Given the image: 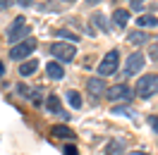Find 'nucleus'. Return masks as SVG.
Returning <instances> with one entry per match:
<instances>
[{
  "label": "nucleus",
  "mask_w": 158,
  "mask_h": 155,
  "mask_svg": "<svg viewBox=\"0 0 158 155\" xmlns=\"http://www.w3.org/2000/svg\"><path fill=\"white\" fill-rule=\"evenodd\" d=\"M156 93H158V74H146V77L137 79V88H134L137 98H151Z\"/></svg>",
  "instance_id": "nucleus-1"
},
{
  "label": "nucleus",
  "mask_w": 158,
  "mask_h": 155,
  "mask_svg": "<svg viewBox=\"0 0 158 155\" xmlns=\"http://www.w3.org/2000/svg\"><path fill=\"white\" fill-rule=\"evenodd\" d=\"M29 31H31V26L27 24V17H17V19H12V24L7 26V41L10 43H22V38L24 36H29Z\"/></svg>",
  "instance_id": "nucleus-2"
},
{
  "label": "nucleus",
  "mask_w": 158,
  "mask_h": 155,
  "mask_svg": "<svg viewBox=\"0 0 158 155\" xmlns=\"http://www.w3.org/2000/svg\"><path fill=\"white\" fill-rule=\"evenodd\" d=\"M50 55L55 60H60V62H72L74 60V55H77V48L72 46V43H53L50 46Z\"/></svg>",
  "instance_id": "nucleus-3"
},
{
  "label": "nucleus",
  "mask_w": 158,
  "mask_h": 155,
  "mask_svg": "<svg viewBox=\"0 0 158 155\" xmlns=\"http://www.w3.org/2000/svg\"><path fill=\"white\" fill-rule=\"evenodd\" d=\"M118 65H120V50H110L108 55L98 62V74L101 77H108L113 72H118Z\"/></svg>",
  "instance_id": "nucleus-4"
},
{
  "label": "nucleus",
  "mask_w": 158,
  "mask_h": 155,
  "mask_svg": "<svg viewBox=\"0 0 158 155\" xmlns=\"http://www.w3.org/2000/svg\"><path fill=\"white\" fill-rule=\"evenodd\" d=\"M106 96H108V100H113V103H129L132 96H134V91H132L127 84H118V86L108 88Z\"/></svg>",
  "instance_id": "nucleus-5"
},
{
  "label": "nucleus",
  "mask_w": 158,
  "mask_h": 155,
  "mask_svg": "<svg viewBox=\"0 0 158 155\" xmlns=\"http://www.w3.org/2000/svg\"><path fill=\"white\" fill-rule=\"evenodd\" d=\"M36 50V41L34 38H24L22 43H17V46H12V50H10V58L12 60H27Z\"/></svg>",
  "instance_id": "nucleus-6"
},
{
  "label": "nucleus",
  "mask_w": 158,
  "mask_h": 155,
  "mask_svg": "<svg viewBox=\"0 0 158 155\" xmlns=\"http://www.w3.org/2000/svg\"><path fill=\"white\" fill-rule=\"evenodd\" d=\"M144 65H146V58H144L141 53H132L127 58V62H125V74H127V77H134L137 72L144 69Z\"/></svg>",
  "instance_id": "nucleus-7"
},
{
  "label": "nucleus",
  "mask_w": 158,
  "mask_h": 155,
  "mask_svg": "<svg viewBox=\"0 0 158 155\" xmlns=\"http://www.w3.org/2000/svg\"><path fill=\"white\" fill-rule=\"evenodd\" d=\"M86 88H89V93L94 98H101L106 91H108V88H106V81L98 79V77H96V79H89V81H86Z\"/></svg>",
  "instance_id": "nucleus-8"
},
{
  "label": "nucleus",
  "mask_w": 158,
  "mask_h": 155,
  "mask_svg": "<svg viewBox=\"0 0 158 155\" xmlns=\"http://www.w3.org/2000/svg\"><path fill=\"white\" fill-rule=\"evenodd\" d=\"M46 107H48L50 112H55L60 119H65V122L69 119V115L65 112V110H62V107H60V98H58V96H50L48 100H46Z\"/></svg>",
  "instance_id": "nucleus-9"
},
{
  "label": "nucleus",
  "mask_w": 158,
  "mask_h": 155,
  "mask_svg": "<svg viewBox=\"0 0 158 155\" xmlns=\"http://www.w3.org/2000/svg\"><path fill=\"white\" fill-rule=\"evenodd\" d=\"M46 74H48L50 79L60 81V79H65V69H62L60 62H48V65H46Z\"/></svg>",
  "instance_id": "nucleus-10"
},
{
  "label": "nucleus",
  "mask_w": 158,
  "mask_h": 155,
  "mask_svg": "<svg viewBox=\"0 0 158 155\" xmlns=\"http://www.w3.org/2000/svg\"><path fill=\"white\" fill-rule=\"evenodd\" d=\"M129 22V12L127 10H115L113 12V24H115V29H125Z\"/></svg>",
  "instance_id": "nucleus-11"
},
{
  "label": "nucleus",
  "mask_w": 158,
  "mask_h": 155,
  "mask_svg": "<svg viewBox=\"0 0 158 155\" xmlns=\"http://www.w3.org/2000/svg\"><path fill=\"white\" fill-rule=\"evenodd\" d=\"M137 26L139 29H153V26H158L156 14H141V17H137Z\"/></svg>",
  "instance_id": "nucleus-12"
},
{
  "label": "nucleus",
  "mask_w": 158,
  "mask_h": 155,
  "mask_svg": "<svg viewBox=\"0 0 158 155\" xmlns=\"http://www.w3.org/2000/svg\"><path fill=\"white\" fill-rule=\"evenodd\" d=\"M36 69H39V60H27V62L19 65V74L22 77H29V74H34Z\"/></svg>",
  "instance_id": "nucleus-13"
},
{
  "label": "nucleus",
  "mask_w": 158,
  "mask_h": 155,
  "mask_svg": "<svg viewBox=\"0 0 158 155\" xmlns=\"http://www.w3.org/2000/svg\"><path fill=\"white\" fill-rule=\"evenodd\" d=\"M50 134L53 136H58V138H74V131H72V129H67V126H53V129H50Z\"/></svg>",
  "instance_id": "nucleus-14"
},
{
  "label": "nucleus",
  "mask_w": 158,
  "mask_h": 155,
  "mask_svg": "<svg viewBox=\"0 0 158 155\" xmlns=\"http://www.w3.org/2000/svg\"><path fill=\"white\" fill-rule=\"evenodd\" d=\"M127 41H129V43H134V46H141V43H146V41H148V34H144L141 29L132 31V34L127 36Z\"/></svg>",
  "instance_id": "nucleus-15"
},
{
  "label": "nucleus",
  "mask_w": 158,
  "mask_h": 155,
  "mask_svg": "<svg viewBox=\"0 0 158 155\" xmlns=\"http://www.w3.org/2000/svg\"><path fill=\"white\" fill-rule=\"evenodd\" d=\"M65 98H67V103L74 107V110H79V107H81V96H79L77 91H67V96H65Z\"/></svg>",
  "instance_id": "nucleus-16"
},
{
  "label": "nucleus",
  "mask_w": 158,
  "mask_h": 155,
  "mask_svg": "<svg viewBox=\"0 0 158 155\" xmlns=\"http://www.w3.org/2000/svg\"><path fill=\"white\" fill-rule=\"evenodd\" d=\"M91 22H94V26H98L101 31H110V26L108 24H106V17H103V14H94V17H91Z\"/></svg>",
  "instance_id": "nucleus-17"
},
{
  "label": "nucleus",
  "mask_w": 158,
  "mask_h": 155,
  "mask_svg": "<svg viewBox=\"0 0 158 155\" xmlns=\"http://www.w3.org/2000/svg\"><path fill=\"white\" fill-rule=\"evenodd\" d=\"M122 153V143H118V141H110L108 148H106V155H120Z\"/></svg>",
  "instance_id": "nucleus-18"
},
{
  "label": "nucleus",
  "mask_w": 158,
  "mask_h": 155,
  "mask_svg": "<svg viewBox=\"0 0 158 155\" xmlns=\"http://www.w3.org/2000/svg\"><path fill=\"white\" fill-rule=\"evenodd\" d=\"M58 36H60V38H65V41H79V36H77V34H72L69 29H60Z\"/></svg>",
  "instance_id": "nucleus-19"
},
{
  "label": "nucleus",
  "mask_w": 158,
  "mask_h": 155,
  "mask_svg": "<svg viewBox=\"0 0 158 155\" xmlns=\"http://www.w3.org/2000/svg\"><path fill=\"white\" fill-rule=\"evenodd\" d=\"M113 112H115V115H127V117H134V112H132L129 107H113Z\"/></svg>",
  "instance_id": "nucleus-20"
},
{
  "label": "nucleus",
  "mask_w": 158,
  "mask_h": 155,
  "mask_svg": "<svg viewBox=\"0 0 158 155\" xmlns=\"http://www.w3.org/2000/svg\"><path fill=\"white\" fill-rule=\"evenodd\" d=\"M17 93H19V96H24V98H29L31 88H27V86H24V84H19V86H17Z\"/></svg>",
  "instance_id": "nucleus-21"
},
{
  "label": "nucleus",
  "mask_w": 158,
  "mask_h": 155,
  "mask_svg": "<svg viewBox=\"0 0 158 155\" xmlns=\"http://www.w3.org/2000/svg\"><path fill=\"white\" fill-rule=\"evenodd\" d=\"M148 124H151V129L158 134V115H153V117H148Z\"/></svg>",
  "instance_id": "nucleus-22"
},
{
  "label": "nucleus",
  "mask_w": 158,
  "mask_h": 155,
  "mask_svg": "<svg viewBox=\"0 0 158 155\" xmlns=\"http://www.w3.org/2000/svg\"><path fill=\"white\" fill-rule=\"evenodd\" d=\"M148 55H151L153 60H158V43H156V46H151V48H148Z\"/></svg>",
  "instance_id": "nucleus-23"
},
{
  "label": "nucleus",
  "mask_w": 158,
  "mask_h": 155,
  "mask_svg": "<svg viewBox=\"0 0 158 155\" xmlns=\"http://www.w3.org/2000/svg\"><path fill=\"white\" fill-rule=\"evenodd\" d=\"M62 153H65V155H77V148H74V145H65Z\"/></svg>",
  "instance_id": "nucleus-24"
},
{
  "label": "nucleus",
  "mask_w": 158,
  "mask_h": 155,
  "mask_svg": "<svg viewBox=\"0 0 158 155\" xmlns=\"http://www.w3.org/2000/svg\"><path fill=\"white\" fill-rule=\"evenodd\" d=\"M10 5H12V0H0V12H2V10H7Z\"/></svg>",
  "instance_id": "nucleus-25"
},
{
  "label": "nucleus",
  "mask_w": 158,
  "mask_h": 155,
  "mask_svg": "<svg viewBox=\"0 0 158 155\" xmlns=\"http://www.w3.org/2000/svg\"><path fill=\"white\" fill-rule=\"evenodd\" d=\"M132 10H134V12H141V10H144V2H134V5H132Z\"/></svg>",
  "instance_id": "nucleus-26"
},
{
  "label": "nucleus",
  "mask_w": 158,
  "mask_h": 155,
  "mask_svg": "<svg viewBox=\"0 0 158 155\" xmlns=\"http://www.w3.org/2000/svg\"><path fill=\"white\" fill-rule=\"evenodd\" d=\"M22 7H29V5H34V0H17Z\"/></svg>",
  "instance_id": "nucleus-27"
},
{
  "label": "nucleus",
  "mask_w": 158,
  "mask_h": 155,
  "mask_svg": "<svg viewBox=\"0 0 158 155\" xmlns=\"http://www.w3.org/2000/svg\"><path fill=\"white\" fill-rule=\"evenodd\" d=\"M101 0H86V5H98Z\"/></svg>",
  "instance_id": "nucleus-28"
},
{
  "label": "nucleus",
  "mask_w": 158,
  "mask_h": 155,
  "mask_svg": "<svg viewBox=\"0 0 158 155\" xmlns=\"http://www.w3.org/2000/svg\"><path fill=\"white\" fill-rule=\"evenodd\" d=\"M2 74H5V65L0 62V77H2Z\"/></svg>",
  "instance_id": "nucleus-29"
},
{
  "label": "nucleus",
  "mask_w": 158,
  "mask_h": 155,
  "mask_svg": "<svg viewBox=\"0 0 158 155\" xmlns=\"http://www.w3.org/2000/svg\"><path fill=\"white\" fill-rule=\"evenodd\" d=\"M129 2H132V5H134V2H144V0H129Z\"/></svg>",
  "instance_id": "nucleus-30"
},
{
  "label": "nucleus",
  "mask_w": 158,
  "mask_h": 155,
  "mask_svg": "<svg viewBox=\"0 0 158 155\" xmlns=\"http://www.w3.org/2000/svg\"><path fill=\"white\" fill-rule=\"evenodd\" d=\"M62 2H74V0H62Z\"/></svg>",
  "instance_id": "nucleus-31"
}]
</instances>
